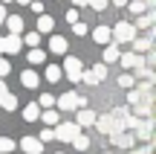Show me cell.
Here are the masks:
<instances>
[{
	"label": "cell",
	"mask_w": 156,
	"mask_h": 154,
	"mask_svg": "<svg viewBox=\"0 0 156 154\" xmlns=\"http://www.w3.org/2000/svg\"><path fill=\"white\" fill-rule=\"evenodd\" d=\"M61 67H58V64H49V67H46V81H49V85H58V81H61Z\"/></svg>",
	"instance_id": "obj_24"
},
{
	"label": "cell",
	"mask_w": 156,
	"mask_h": 154,
	"mask_svg": "<svg viewBox=\"0 0 156 154\" xmlns=\"http://www.w3.org/2000/svg\"><path fill=\"white\" fill-rule=\"evenodd\" d=\"M110 143H113V145H119V148H133L136 137H133V134H124V131H119V134H110Z\"/></svg>",
	"instance_id": "obj_13"
},
{
	"label": "cell",
	"mask_w": 156,
	"mask_h": 154,
	"mask_svg": "<svg viewBox=\"0 0 156 154\" xmlns=\"http://www.w3.org/2000/svg\"><path fill=\"white\" fill-rule=\"evenodd\" d=\"M119 55H122V47H119L116 41H110V44L104 47V52H101V64H107V67H110V64L119 61Z\"/></svg>",
	"instance_id": "obj_8"
},
{
	"label": "cell",
	"mask_w": 156,
	"mask_h": 154,
	"mask_svg": "<svg viewBox=\"0 0 156 154\" xmlns=\"http://www.w3.org/2000/svg\"><path fill=\"white\" fill-rule=\"evenodd\" d=\"M93 41H95V44H101V47H107V44L113 41L110 26H95V29H93Z\"/></svg>",
	"instance_id": "obj_17"
},
{
	"label": "cell",
	"mask_w": 156,
	"mask_h": 154,
	"mask_svg": "<svg viewBox=\"0 0 156 154\" xmlns=\"http://www.w3.org/2000/svg\"><path fill=\"white\" fill-rule=\"evenodd\" d=\"M29 9H32L35 15H44V12H46V9H44V3H38V0H32V3H29Z\"/></svg>",
	"instance_id": "obj_37"
},
{
	"label": "cell",
	"mask_w": 156,
	"mask_h": 154,
	"mask_svg": "<svg viewBox=\"0 0 156 154\" xmlns=\"http://www.w3.org/2000/svg\"><path fill=\"white\" fill-rule=\"evenodd\" d=\"M113 6H119V9H124V6H127V0H113Z\"/></svg>",
	"instance_id": "obj_40"
},
{
	"label": "cell",
	"mask_w": 156,
	"mask_h": 154,
	"mask_svg": "<svg viewBox=\"0 0 156 154\" xmlns=\"http://www.w3.org/2000/svg\"><path fill=\"white\" fill-rule=\"evenodd\" d=\"M64 17H67L69 23H78V9H69V12H64Z\"/></svg>",
	"instance_id": "obj_39"
},
{
	"label": "cell",
	"mask_w": 156,
	"mask_h": 154,
	"mask_svg": "<svg viewBox=\"0 0 156 154\" xmlns=\"http://www.w3.org/2000/svg\"><path fill=\"white\" fill-rule=\"evenodd\" d=\"M55 154H64V151H55Z\"/></svg>",
	"instance_id": "obj_47"
},
{
	"label": "cell",
	"mask_w": 156,
	"mask_h": 154,
	"mask_svg": "<svg viewBox=\"0 0 156 154\" xmlns=\"http://www.w3.org/2000/svg\"><path fill=\"white\" fill-rule=\"evenodd\" d=\"M153 21H156V12H153V9H147L145 15H139V17L133 21V26H136V29H151V26H153Z\"/></svg>",
	"instance_id": "obj_18"
},
{
	"label": "cell",
	"mask_w": 156,
	"mask_h": 154,
	"mask_svg": "<svg viewBox=\"0 0 156 154\" xmlns=\"http://www.w3.org/2000/svg\"><path fill=\"white\" fill-rule=\"evenodd\" d=\"M52 131H55V140H61V143H73L78 134H81V128H78L75 122H58Z\"/></svg>",
	"instance_id": "obj_4"
},
{
	"label": "cell",
	"mask_w": 156,
	"mask_h": 154,
	"mask_svg": "<svg viewBox=\"0 0 156 154\" xmlns=\"http://www.w3.org/2000/svg\"><path fill=\"white\" fill-rule=\"evenodd\" d=\"M110 35H113V41H116V44L122 47V44H130V41H133L136 35H139V29L133 26V21H119L116 26L110 29Z\"/></svg>",
	"instance_id": "obj_1"
},
{
	"label": "cell",
	"mask_w": 156,
	"mask_h": 154,
	"mask_svg": "<svg viewBox=\"0 0 156 154\" xmlns=\"http://www.w3.org/2000/svg\"><path fill=\"white\" fill-rule=\"evenodd\" d=\"M38 116H41L38 102H29L26 108H23V119H26V122H38Z\"/></svg>",
	"instance_id": "obj_22"
},
{
	"label": "cell",
	"mask_w": 156,
	"mask_h": 154,
	"mask_svg": "<svg viewBox=\"0 0 156 154\" xmlns=\"http://www.w3.org/2000/svg\"><path fill=\"white\" fill-rule=\"evenodd\" d=\"M73 3H75V9H78V6H87V0H73Z\"/></svg>",
	"instance_id": "obj_43"
},
{
	"label": "cell",
	"mask_w": 156,
	"mask_h": 154,
	"mask_svg": "<svg viewBox=\"0 0 156 154\" xmlns=\"http://www.w3.org/2000/svg\"><path fill=\"white\" fill-rule=\"evenodd\" d=\"M145 93H151V90H139V87H130L127 90V105L133 108V105H139L142 99H145Z\"/></svg>",
	"instance_id": "obj_23"
},
{
	"label": "cell",
	"mask_w": 156,
	"mask_h": 154,
	"mask_svg": "<svg viewBox=\"0 0 156 154\" xmlns=\"http://www.w3.org/2000/svg\"><path fill=\"white\" fill-rule=\"evenodd\" d=\"M17 3H20V6H29V3H32V0H17Z\"/></svg>",
	"instance_id": "obj_44"
},
{
	"label": "cell",
	"mask_w": 156,
	"mask_h": 154,
	"mask_svg": "<svg viewBox=\"0 0 156 154\" xmlns=\"http://www.w3.org/2000/svg\"><path fill=\"white\" fill-rule=\"evenodd\" d=\"M38 108H41V111H46V108H55V96H52V93H41V99H38Z\"/></svg>",
	"instance_id": "obj_27"
},
{
	"label": "cell",
	"mask_w": 156,
	"mask_h": 154,
	"mask_svg": "<svg viewBox=\"0 0 156 154\" xmlns=\"http://www.w3.org/2000/svg\"><path fill=\"white\" fill-rule=\"evenodd\" d=\"M44 125H49V128H55L58 122H61V114H58L55 108H46V111H41V116H38Z\"/></svg>",
	"instance_id": "obj_16"
},
{
	"label": "cell",
	"mask_w": 156,
	"mask_h": 154,
	"mask_svg": "<svg viewBox=\"0 0 156 154\" xmlns=\"http://www.w3.org/2000/svg\"><path fill=\"white\" fill-rule=\"evenodd\" d=\"M81 70H84L81 58H75V55H67V58H64L61 73H67V79L73 81V85H78V81H81Z\"/></svg>",
	"instance_id": "obj_3"
},
{
	"label": "cell",
	"mask_w": 156,
	"mask_h": 154,
	"mask_svg": "<svg viewBox=\"0 0 156 154\" xmlns=\"http://www.w3.org/2000/svg\"><path fill=\"white\" fill-rule=\"evenodd\" d=\"M151 151H153V145H151V143L139 145V148H130V154H151Z\"/></svg>",
	"instance_id": "obj_36"
},
{
	"label": "cell",
	"mask_w": 156,
	"mask_h": 154,
	"mask_svg": "<svg viewBox=\"0 0 156 154\" xmlns=\"http://www.w3.org/2000/svg\"><path fill=\"white\" fill-rule=\"evenodd\" d=\"M133 131H136L133 137H139L142 143H151V134H153V119H151V116H147V119H139V125H136Z\"/></svg>",
	"instance_id": "obj_10"
},
{
	"label": "cell",
	"mask_w": 156,
	"mask_h": 154,
	"mask_svg": "<svg viewBox=\"0 0 156 154\" xmlns=\"http://www.w3.org/2000/svg\"><path fill=\"white\" fill-rule=\"evenodd\" d=\"M20 151H26V154H41V151H44V143H41L38 137H23V140H20Z\"/></svg>",
	"instance_id": "obj_12"
},
{
	"label": "cell",
	"mask_w": 156,
	"mask_h": 154,
	"mask_svg": "<svg viewBox=\"0 0 156 154\" xmlns=\"http://www.w3.org/2000/svg\"><path fill=\"white\" fill-rule=\"evenodd\" d=\"M15 151V140L12 137H0V154H12Z\"/></svg>",
	"instance_id": "obj_30"
},
{
	"label": "cell",
	"mask_w": 156,
	"mask_h": 154,
	"mask_svg": "<svg viewBox=\"0 0 156 154\" xmlns=\"http://www.w3.org/2000/svg\"><path fill=\"white\" fill-rule=\"evenodd\" d=\"M130 44H133V52H139V55H145V52H147V50L153 47V32L147 29V35H136V38L130 41Z\"/></svg>",
	"instance_id": "obj_7"
},
{
	"label": "cell",
	"mask_w": 156,
	"mask_h": 154,
	"mask_svg": "<svg viewBox=\"0 0 156 154\" xmlns=\"http://www.w3.org/2000/svg\"><path fill=\"white\" fill-rule=\"evenodd\" d=\"M55 108L58 111H78V108H87V99H81L75 90H69L61 99H55Z\"/></svg>",
	"instance_id": "obj_2"
},
{
	"label": "cell",
	"mask_w": 156,
	"mask_h": 154,
	"mask_svg": "<svg viewBox=\"0 0 156 154\" xmlns=\"http://www.w3.org/2000/svg\"><path fill=\"white\" fill-rule=\"evenodd\" d=\"M69 50V41L64 38V35H52L49 38V52H55V55H67Z\"/></svg>",
	"instance_id": "obj_11"
},
{
	"label": "cell",
	"mask_w": 156,
	"mask_h": 154,
	"mask_svg": "<svg viewBox=\"0 0 156 154\" xmlns=\"http://www.w3.org/2000/svg\"><path fill=\"white\" fill-rule=\"evenodd\" d=\"M41 143H49V140H55V131H52V128H41Z\"/></svg>",
	"instance_id": "obj_35"
},
{
	"label": "cell",
	"mask_w": 156,
	"mask_h": 154,
	"mask_svg": "<svg viewBox=\"0 0 156 154\" xmlns=\"http://www.w3.org/2000/svg\"><path fill=\"white\" fill-rule=\"evenodd\" d=\"M119 61H122V67L124 70H139V67H145V55H139V52H122L119 55Z\"/></svg>",
	"instance_id": "obj_6"
},
{
	"label": "cell",
	"mask_w": 156,
	"mask_h": 154,
	"mask_svg": "<svg viewBox=\"0 0 156 154\" xmlns=\"http://www.w3.org/2000/svg\"><path fill=\"white\" fill-rule=\"evenodd\" d=\"M73 32H75V35H87V23H81V21L73 23Z\"/></svg>",
	"instance_id": "obj_38"
},
{
	"label": "cell",
	"mask_w": 156,
	"mask_h": 154,
	"mask_svg": "<svg viewBox=\"0 0 156 154\" xmlns=\"http://www.w3.org/2000/svg\"><path fill=\"white\" fill-rule=\"evenodd\" d=\"M9 73H12V64H9V58H3V55H0V79H6Z\"/></svg>",
	"instance_id": "obj_32"
},
{
	"label": "cell",
	"mask_w": 156,
	"mask_h": 154,
	"mask_svg": "<svg viewBox=\"0 0 156 154\" xmlns=\"http://www.w3.org/2000/svg\"><path fill=\"white\" fill-rule=\"evenodd\" d=\"M23 41L20 35H3L0 38V55H15V52H20Z\"/></svg>",
	"instance_id": "obj_5"
},
{
	"label": "cell",
	"mask_w": 156,
	"mask_h": 154,
	"mask_svg": "<svg viewBox=\"0 0 156 154\" xmlns=\"http://www.w3.org/2000/svg\"><path fill=\"white\" fill-rule=\"evenodd\" d=\"M73 145H75L78 151H87L90 148V137H87V134H78V137L73 140Z\"/></svg>",
	"instance_id": "obj_29"
},
{
	"label": "cell",
	"mask_w": 156,
	"mask_h": 154,
	"mask_svg": "<svg viewBox=\"0 0 156 154\" xmlns=\"http://www.w3.org/2000/svg\"><path fill=\"white\" fill-rule=\"evenodd\" d=\"M26 61L32 64V67H38V64H44V61H46V50H41V47H35V50H29Z\"/></svg>",
	"instance_id": "obj_21"
},
{
	"label": "cell",
	"mask_w": 156,
	"mask_h": 154,
	"mask_svg": "<svg viewBox=\"0 0 156 154\" xmlns=\"http://www.w3.org/2000/svg\"><path fill=\"white\" fill-rule=\"evenodd\" d=\"M81 81H84V85H90V87H95V85H98V81H95V76L90 73V70H81Z\"/></svg>",
	"instance_id": "obj_34"
},
{
	"label": "cell",
	"mask_w": 156,
	"mask_h": 154,
	"mask_svg": "<svg viewBox=\"0 0 156 154\" xmlns=\"http://www.w3.org/2000/svg\"><path fill=\"white\" fill-rule=\"evenodd\" d=\"M101 154H113V151H101Z\"/></svg>",
	"instance_id": "obj_45"
},
{
	"label": "cell",
	"mask_w": 156,
	"mask_h": 154,
	"mask_svg": "<svg viewBox=\"0 0 156 154\" xmlns=\"http://www.w3.org/2000/svg\"><path fill=\"white\" fill-rule=\"evenodd\" d=\"M3 3H12V0H3Z\"/></svg>",
	"instance_id": "obj_46"
},
{
	"label": "cell",
	"mask_w": 156,
	"mask_h": 154,
	"mask_svg": "<svg viewBox=\"0 0 156 154\" xmlns=\"http://www.w3.org/2000/svg\"><path fill=\"white\" fill-rule=\"evenodd\" d=\"M20 41L29 47V50H35V47H41V32H23Z\"/></svg>",
	"instance_id": "obj_25"
},
{
	"label": "cell",
	"mask_w": 156,
	"mask_h": 154,
	"mask_svg": "<svg viewBox=\"0 0 156 154\" xmlns=\"http://www.w3.org/2000/svg\"><path fill=\"white\" fill-rule=\"evenodd\" d=\"M20 81H23V87H29V90H35V87L41 85V76L35 73V70H23V73H20Z\"/></svg>",
	"instance_id": "obj_19"
},
{
	"label": "cell",
	"mask_w": 156,
	"mask_h": 154,
	"mask_svg": "<svg viewBox=\"0 0 156 154\" xmlns=\"http://www.w3.org/2000/svg\"><path fill=\"white\" fill-rule=\"evenodd\" d=\"M90 73L95 76V81H104V79H107V64H95Z\"/></svg>",
	"instance_id": "obj_31"
},
{
	"label": "cell",
	"mask_w": 156,
	"mask_h": 154,
	"mask_svg": "<svg viewBox=\"0 0 156 154\" xmlns=\"http://www.w3.org/2000/svg\"><path fill=\"white\" fill-rule=\"evenodd\" d=\"M119 87H124V90L136 87V79H133V73H124V76H119Z\"/></svg>",
	"instance_id": "obj_28"
},
{
	"label": "cell",
	"mask_w": 156,
	"mask_h": 154,
	"mask_svg": "<svg viewBox=\"0 0 156 154\" xmlns=\"http://www.w3.org/2000/svg\"><path fill=\"white\" fill-rule=\"evenodd\" d=\"M6 21V6H0V23Z\"/></svg>",
	"instance_id": "obj_41"
},
{
	"label": "cell",
	"mask_w": 156,
	"mask_h": 154,
	"mask_svg": "<svg viewBox=\"0 0 156 154\" xmlns=\"http://www.w3.org/2000/svg\"><path fill=\"white\" fill-rule=\"evenodd\" d=\"M93 122H95V114H93V111H90V108H78V116H75V125L78 128H90Z\"/></svg>",
	"instance_id": "obj_14"
},
{
	"label": "cell",
	"mask_w": 156,
	"mask_h": 154,
	"mask_svg": "<svg viewBox=\"0 0 156 154\" xmlns=\"http://www.w3.org/2000/svg\"><path fill=\"white\" fill-rule=\"evenodd\" d=\"M142 3H145L147 9H153V3H156V0H142Z\"/></svg>",
	"instance_id": "obj_42"
},
{
	"label": "cell",
	"mask_w": 156,
	"mask_h": 154,
	"mask_svg": "<svg viewBox=\"0 0 156 154\" xmlns=\"http://www.w3.org/2000/svg\"><path fill=\"white\" fill-rule=\"evenodd\" d=\"M127 9L133 12V17H139V15H145V12H147V6L142 3V0H127Z\"/></svg>",
	"instance_id": "obj_26"
},
{
	"label": "cell",
	"mask_w": 156,
	"mask_h": 154,
	"mask_svg": "<svg viewBox=\"0 0 156 154\" xmlns=\"http://www.w3.org/2000/svg\"><path fill=\"white\" fill-rule=\"evenodd\" d=\"M0 108L3 111H17V99L9 93V87H6L3 79H0Z\"/></svg>",
	"instance_id": "obj_9"
},
{
	"label": "cell",
	"mask_w": 156,
	"mask_h": 154,
	"mask_svg": "<svg viewBox=\"0 0 156 154\" xmlns=\"http://www.w3.org/2000/svg\"><path fill=\"white\" fill-rule=\"evenodd\" d=\"M6 26H9V35H23V17L20 15H6Z\"/></svg>",
	"instance_id": "obj_15"
},
{
	"label": "cell",
	"mask_w": 156,
	"mask_h": 154,
	"mask_svg": "<svg viewBox=\"0 0 156 154\" xmlns=\"http://www.w3.org/2000/svg\"><path fill=\"white\" fill-rule=\"evenodd\" d=\"M107 3H110V0H87V6H90V9H95V12H104Z\"/></svg>",
	"instance_id": "obj_33"
},
{
	"label": "cell",
	"mask_w": 156,
	"mask_h": 154,
	"mask_svg": "<svg viewBox=\"0 0 156 154\" xmlns=\"http://www.w3.org/2000/svg\"><path fill=\"white\" fill-rule=\"evenodd\" d=\"M52 29H55V21H52V17L46 15V12H44V15H38V29H35V32H44V35H49Z\"/></svg>",
	"instance_id": "obj_20"
}]
</instances>
